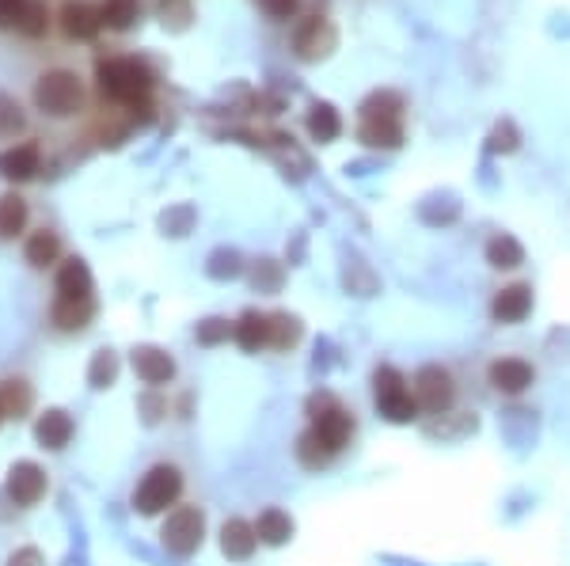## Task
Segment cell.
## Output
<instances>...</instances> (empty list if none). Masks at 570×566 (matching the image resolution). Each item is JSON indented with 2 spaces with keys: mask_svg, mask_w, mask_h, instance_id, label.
Segmentation results:
<instances>
[{
  "mask_svg": "<svg viewBox=\"0 0 570 566\" xmlns=\"http://www.w3.org/2000/svg\"><path fill=\"white\" fill-rule=\"evenodd\" d=\"M183 487H187L183 468L171 464V460H160V464H152L149 472L137 479V487H133V510L141 513V517L171 513L179 506V498H183Z\"/></svg>",
  "mask_w": 570,
  "mask_h": 566,
  "instance_id": "6da1fadb",
  "label": "cell"
},
{
  "mask_svg": "<svg viewBox=\"0 0 570 566\" xmlns=\"http://www.w3.org/2000/svg\"><path fill=\"white\" fill-rule=\"evenodd\" d=\"M95 80H99V92L114 99V103H141L152 92V73L145 61L137 57H111V61H99L95 65Z\"/></svg>",
  "mask_w": 570,
  "mask_h": 566,
  "instance_id": "7a4b0ae2",
  "label": "cell"
},
{
  "mask_svg": "<svg viewBox=\"0 0 570 566\" xmlns=\"http://www.w3.org/2000/svg\"><path fill=\"white\" fill-rule=\"evenodd\" d=\"M373 399H377V411L396 426L418 422L422 407H418L415 392H411V380L399 373L396 365H377L373 369Z\"/></svg>",
  "mask_w": 570,
  "mask_h": 566,
  "instance_id": "3957f363",
  "label": "cell"
},
{
  "mask_svg": "<svg viewBox=\"0 0 570 566\" xmlns=\"http://www.w3.org/2000/svg\"><path fill=\"white\" fill-rule=\"evenodd\" d=\"M35 107L50 118H73L84 107V84L69 69H50L35 80Z\"/></svg>",
  "mask_w": 570,
  "mask_h": 566,
  "instance_id": "277c9868",
  "label": "cell"
},
{
  "mask_svg": "<svg viewBox=\"0 0 570 566\" xmlns=\"http://www.w3.org/2000/svg\"><path fill=\"white\" fill-rule=\"evenodd\" d=\"M308 426H312L335 453H342V449L354 441V434H358L354 411H346L331 392H320V396L308 399Z\"/></svg>",
  "mask_w": 570,
  "mask_h": 566,
  "instance_id": "5b68a950",
  "label": "cell"
},
{
  "mask_svg": "<svg viewBox=\"0 0 570 566\" xmlns=\"http://www.w3.org/2000/svg\"><path fill=\"white\" fill-rule=\"evenodd\" d=\"M202 540H206V513L198 506H175L160 525V544L179 559H190L202 548Z\"/></svg>",
  "mask_w": 570,
  "mask_h": 566,
  "instance_id": "8992f818",
  "label": "cell"
},
{
  "mask_svg": "<svg viewBox=\"0 0 570 566\" xmlns=\"http://www.w3.org/2000/svg\"><path fill=\"white\" fill-rule=\"evenodd\" d=\"M411 392H415L418 407H422V415H449L456 403V377L449 365H422L411 380Z\"/></svg>",
  "mask_w": 570,
  "mask_h": 566,
  "instance_id": "52a82bcc",
  "label": "cell"
},
{
  "mask_svg": "<svg viewBox=\"0 0 570 566\" xmlns=\"http://www.w3.org/2000/svg\"><path fill=\"white\" fill-rule=\"evenodd\" d=\"M50 491V479L38 468L35 460H16L8 475H4V494L16 502V506H38Z\"/></svg>",
  "mask_w": 570,
  "mask_h": 566,
  "instance_id": "ba28073f",
  "label": "cell"
},
{
  "mask_svg": "<svg viewBox=\"0 0 570 566\" xmlns=\"http://www.w3.org/2000/svg\"><path fill=\"white\" fill-rule=\"evenodd\" d=\"M487 384H491L498 396H525L532 384H536V365L525 358H494L487 365Z\"/></svg>",
  "mask_w": 570,
  "mask_h": 566,
  "instance_id": "9c48e42d",
  "label": "cell"
},
{
  "mask_svg": "<svg viewBox=\"0 0 570 566\" xmlns=\"http://www.w3.org/2000/svg\"><path fill=\"white\" fill-rule=\"evenodd\" d=\"M532 312V285L525 282H513L506 285V289H498L491 297V320L494 323H506V327H513V323H525Z\"/></svg>",
  "mask_w": 570,
  "mask_h": 566,
  "instance_id": "30bf717a",
  "label": "cell"
},
{
  "mask_svg": "<svg viewBox=\"0 0 570 566\" xmlns=\"http://www.w3.org/2000/svg\"><path fill=\"white\" fill-rule=\"evenodd\" d=\"M259 544H263V540H259V532H255V521H247V517H228L225 525H221V551H225V559H232V563H247Z\"/></svg>",
  "mask_w": 570,
  "mask_h": 566,
  "instance_id": "8fae6325",
  "label": "cell"
},
{
  "mask_svg": "<svg viewBox=\"0 0 570 566\" xmlns=\"http://www.w3.org/2000/svg\"><path fill=\"white\" fill-rule=\"evenodd\" d=\"M133 373L145 380L149 388H164L175 380V361H171L168 350H160V346H137L133 350Z\"/></svg>",
  "mask_w": 570,
  "mask_h": 566,
  "instance_id": "7c38bea8",
  "label": "cell"
},
{
  "mask_svg": "<svg viewBox=\"0 0 570 566\" xmlns=\"http://www.w3.org/2000/svg\"><path fill=\"white\" fill-rule=\"evenodd\" d=\"M38 164H42L38 141L12 145V149L0 152V179H8V183H27V179H35L38 175Z\"/></svg>",
  "mask_w": 570,
  "mask_h": 566,
  "instance_id": "4fadbf2b",
  "label": "cell"
},
{
  "mask_svg": "<svg viewBox=\"0 0 570 566\" xmlns=\"http://www.w3.org/2000/svg\"><path fill=\"white\" fill-rule=\"evenodd\" d=\"M73 415L69 411H61V407H50V411H42L35 422V441L42 449H50V453H61L69 441H73Z\"/></svg>",
  "mask_w": 570,
  "mask_h": 566,
  "instance_id": "5bb4252c",
  "label": "cell"
},
{
  "mask_svg": "<svg viewBox=\"0 0 570 566\" xmlns=\"http://www.w3.org/2000/svg\"><path fill=\"white\" fill-rule=\"evenodd\" d=\"M61 27H65V35L76 38V42H92V38L103 31V16H99V8L84 4V0H69V4L61 8Z\"/></svg>",
  "mask_w": 570,
  "mask_h": 566,
  "instance_id": "9a60e30c",
  "label": "cell"
},
{
  "mask_svg": "<svg viewBox=\"0 0 570 566\" xmlns=\"http://www.w3.org/2000/svg\"><path fill=\"white\" fill-rule=\"evenodd\" d=\"M232 339H236V346L247 350V354L266 350V346H270V316H266V312H255V308H247L244 316L232 323Z\"/></svg>",
  "mask_w": 570,
  "mask_h": 566,
  "instance_id": "2e32d148",
  "label": "cell"
},
{
  "mask_svg": "<svg viewBox=\"0 0 570 566\" xmlns=\"http://www.w3.org/2000/svg\"><path fill=\"white\" fill-rule=\"evenodd\" d=\"M57 297H65V301H88L92 297V270L84 259H65L57 266Z\"/></svg>",
  "mask_w": 570,
  "mask_h": 566,
  "instance_id": "e0dca14e",
  "label": "cell"
},
{
  "mask_svg": "<svg viewBox=\"0 0 570 566\" xmlns=\"http://www.w3.org/2000/svg\"><path fill=\"white\" fill-rule=\"evenodd\" d=\"M95 316V301H65V297H54L50 304V323H54L61 335H73V331H84Z\"/></svg>",
  "mask_w": 570,
  "mask_h": 566,
  "instance_id": "ac0fdd59",
  "label": "cell"
},
{
  "mask_svg": "<svg viewBox=\"0 0 570 566\" xmlns=\"http://www.w3.org/2000/svg\"><path fill=\"white\" fill-rule=\"evenodd\" d=\"M255 532H259V540H263L266 548H282L293 540V517L278 506H266L259 517H255Z\"/></svg>",
  "mask_w": 570,
  "mask_h": 566,
  "instance_id": "d6986e66",
  "label": "cell"
},
{
  "mask_svg": "<svg viewBox=\"0 0 570 566\" xmlns=\"http://www.w3.org/2000/svg\"><path fill=\"white\" fill-rule=\"evenodd\" d=\"M358 137L369 149H399L403 126H399V118H361Z\"/></svg>",
  "mask_w": 570,
  "mask_h": 566,
  "instance_id": "ffe728a7",
  "label": "cell"
},
{
  "mask_svg": "<svg viewBox=\"0 0 570 566\" xmlns=\"http://www.w3.org/2000/svg\"><path fill=\"white\" fill-rule=\"evenodd\" d=\"M0 407H4V418H27V411L35 407V388L23 377H8L0 380Z\"/></svg>",
  "mask_w": 570,
  "mask_h": 566,
  "instance_id": "44dd1931",
  "label": "cell"
},
{
  "mask_svg": "<svg viewBox=\"0 0 570 566\" xmlns=\"http://www.w3.org/2000/svg\"><path fill=\"white\" fill-rule=\"evenodd\" d=\"M293 453H297V460H301L308 472H320V468H327V464H331V460L339 456L335 449H331V445H327V441H323L320 434H316V430H312V426H308V430H304V434L297 437Z\"/></svg>",
  "mask_w": 570,
  "mask_h": 566,
  "instance_id": "7402d4cb",
  "label": "cell"
},
{
  "mask_svg": "<svg viewBox=\"0 0 570 566\" xmlns=\"http://www.w3.org/2000/svg\"><path fill=\"white\" fill-rule=\"evenodd\" d=\"M23 259L35 266V270H46V266H54L61 259V240H57L50 228H38L23 244Z\"/></svg>",
  "mask_w": 570,
  "mask_h": 566,
  "instance_id": "603a6c76",
  "label": "cell"
},
{
  "mask_svg": "<svg viewBox=\"0 0 570 566\" xmlns=\"http://www.w3.org/2000/svg\"><path fill=\"white\" fill-rule=\"evenodd\" d=\"M487 263L494 270H517V266L525 263V247L517 244L510 232H498L491 244H487Z\"/></svg>",
  "mask_w": 570,
  "mask_h": 566,
  "instance_id": "cb8c5ba5",
  "label": "cell"
},
{
  "mask_svg": "<svg viewBox=\"0 0 570 566\" xmlns=\"http://www.w3.org/2000/svg\"><path fill=\"white\" fill-rule=\"evenodd\" d=\"M27 217H31L27 202L19 194H4L0 198V240H16L19 232L27 228Z\"/></svg>",
  "mask_w": 570,
  "mask_h": 566,
  "instance_id": "d4e9b609",
  "label": "cell"
},
{
  "mask_svg": "<svg viewBox=\"0 0 570 566\" xmlns=\"http://www.w3.org/2000/svg\"><path fill=\"white\" fill-rule=\"evenodd\" d=\"M308 133L320 141V145H327V141H335L342 133V118L339 111L331 107V103H316L312 111H308Z\"/></svg>",
  "mask_w": 570,
  "mask_h": 566,
  "instance_id": "484cf974",
  "label": "cell"
},
{
  "mask_svg": "<svg viewBox=\"0 0 570 566\" xmlns=\"http://www.w3.org/2000/svg\"><path fill=\"white\" fill-rule=\"evenodd\" d=\"M331 42H335L331 27L316 16V19H308V23L301 27V35H297V50H301V57H320V54H327L323 46H331Z\"/></svg>",
  "mask_w": 570,
  "mask_h": 566,
  "instance_id": "4316f807",
  "label": "cell"
},
{
  "mask_svg": "<svg viewBox=\"0 0 570 566\" xmlns=\"http://www.w3.org/2000/svg\"><path fill=\"white\" fill-rule=\"evenodd\" d=\"M301 339V323L289 312H270V350H289Z\"/></svg>",
  "mask_w": 570,
  "mask_h": 566,
  "instance_id": "83f0119b",
  "label": "cell"
},
{
  "mask_svg": "<svg viewBox=\"0 0 570 566\" xmlns=\"http://www.w3.org/2000/svg\"><path fill=\"white\" fill-rule=\"evenodd\" d=\"M99 16H103V27H111V31H130L137 19V0H103Z\"/></svg>",
  "mask_w": 570,
  "mask_h": 566,
  "instance_id": "f1b7e54d",
  "label": "cell"
},
{
  "mask_svg": "<svg viewBox=\"0 0 570 566\" xmlns=\"http://www.w3.org/2000/svg\"><path fill=\"white\" fill-rule=\"evenodd\" d=\"M46 27H50V12H46V4L42 0H27V8H23V16H19V35L27 38H42L46 35Z\"/></svg>",
  "mask_w": 570,
  "mask_h": 566,
  "instance_id": "f546056e",
  "label": "cell"
},
{
  "mask_svg": "<svg viewBox=\"0 0 570 566\" xmlns=\"http://www.w3.org/2000/svg\"><path fill=\"white\" fill-rule=\"evenodd\" d=\"M403 99L396 92H373L361 103V118H399Z\"/></svg>",
  "mask_w": 570,
  "mask_h": 566,
  "instance_id": "4dcf8cb0",
  "label": "cell"
},
{
  "mask_svg": "<svg viewBox=\"0 0 570 566\" xmlns=\"http://www.w3.org/2000/svg\"><path fill=\"white\" fill-rule=\"evenodd\" d=\"M19 130H23V111H19V103L12 95L0 92V141L16 137Z\"/></svg>",
  "mask_w": 570,
  "mask_h": 566,
  "instance_id": "1f68e13d",
  "label": "cell"
},
{
  "mask_svg": "<svg viewBox=\"0 0 570 566\" xmlns=\"http://www.w3.org/2000/svg\"><path fill=\"white\" fill-rule=\"evenodd\" d=\"M114 373H118V361H114L111 350H99L92 361V384L95 388H111Z\"/></svg>",
  "mask_w": 570,
  "mask_h": 566,
  "instance_id": "d6a6232c",
  "label": "cell"
},
{
  "mask_svg": "<svg viewBox=\"0 0 570 566\" xmlns=\"http://www.w3.org/2000/svg\"><path fill=\"white\" fill-rule=\"evenodd\" d=\"M228 335H232V323H228V320L198 323V342H202V346H217V342L228 339Z\"/></svg>",
  "mask_w": 570,
  "mask_h": 566,
  "instance_id": "836d02e7",
  "label": "cell"
},
{
  "mask_svg": "<svg viewBox=\"0 0 570 566\" xmlns=\"http://www.w3.org/2000/svg\"><path fill=\"white\" fill-rule=\"evenodd\" d=\"M23 8H27V0H0V27H19Z\"/></svg>",
  "mask_w": 570,
  "mask_h": 566,
  "instance_id": "e575fe53",
  "label": "cell"
},
{
  "mask_svg": "<svg viewBox=\"0 0 570 566\" xmlns=\"http://www.w3.org/2000/svg\"><path fill=\"white\" fill-rule=\"evenodd\" d=\"M263 8L274 19H289L293 12H297V0H263Z\"/></svg>",
  "mask_w": 570,
  "mask_h": 566,
  "instance_id": "d590c367",
  "label": "cell"
},
{
  "mask_svg": "<svg viewBox=\"0 0 570 566\" xmlns=\"http://www.w3.org/2000/svg\"><path fill=\"white\" fill-rule=\"evenodd\" d=\"M8 566H38V551H19V555H12V559H8Z\"/></svg>",
  "mask_w": 570,
  "mask_h": 566,
  "instance_id": "8d00e7d4",
  "label": "cell"
},
{
  "mask_svg": "<svg viewBox=\"0 0 570 566\" xmlns=\"http://www.w3.org/2000/svg\"><path fill=\"white\" fill-rule=\"evenodd\" d=\"M0 426H4V407H0Z\"/></svg>",
  "mask_w": 570,
  "mask_h": 566,
  "instance_id": "74e56055",
  "label": "cell"
}]
</instances>
